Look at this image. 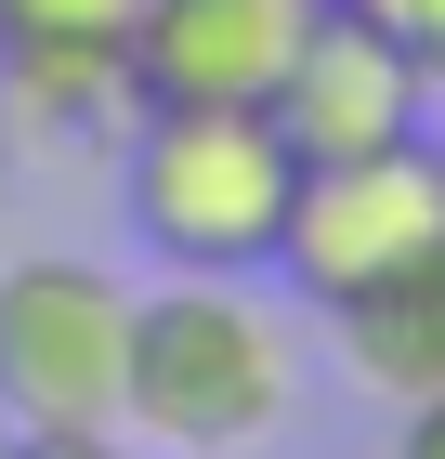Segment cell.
<instances>
[{
    "label": "cell",
    "mask_w": 445,
    "mask_h": 459,
    "mask_svg": "<svg viewBox=\"0 0 445 459\" xmlns=\"http://www.w3.org/2000/svg\"><path fill=\"white\" fill-rule=\"evenodd\" d=\"M354 27H380L393 53H419V79L445 92V0H341Z\"/></svg>",
    "instance_id": "cell-10"
},
{
    "label": "cell",
    "mask_w": 445,
    "mask_h": 459,
    "mask_svg": "<svg viewBox=\"0 0 445 459\" xmlns=\"http://www.w3.org/2000/svg\"><path fill=\"white\" fill-rule=\"evenodd\" d=\"M328 328H341V368H354L367 407H419V394H445V249L406 263V276H380V289H354Z\"/></svg>",
    "instance_id": "cell-7"
},
{
    "label": "cell",
    "mask_w": 445,
    "mask_h": 459,
    "mask_svg": "<svg viewBox=\"0 0 445 459\" xmlns=\"http://www.w3.org/2000/svg\"><path fill=\"white\" fill-rule=\"evenodd\" d=\"M328 0H144L132 13V106H262Z\"/></svg>",
    "instance_id": "cell-6"
},
{
    "label": "cell",
    "mask_w": 445,
    "mask_h": 459,
    "mask_svg": "<svg viewBox=\"0 0 445 459\" xmlns=\"http://www.w3.org/2000/svg\"><path fill=\"white\" fill-rule=\"evenodd\" d=\"M302 158L275 144L262 106H132L118 118V211L184 276H249L275 263Z\"/></svg>",
    "instance_id": "cell-2"
},
{
    "label": "cell",
    "mask_w": 445,
    "mask_h": 459,
    "mask_svg": "<svg viewBox=\"0 0 445 459\" xmlns=\"http://www.w3.org/2000/svg\"><path fill=\"white\" fill-rule=\"evenodd\" d=\"M0 106H13V132H118V118H132V53L0 39Z\"/></svg>",
    "instance_id": "cell-8"
},
{
    "label": "cell",
    "mask_w": 445,
    "mask_h": 459,
    "mask_svg": "<svg viewBox=\"0 0 445 459\" xmlns=\"http://www.w3.org/2000/svg\"><path fill=\"white\" fill-rule=\"evenodd\" d=\"M144 0H0V39H92V53H132Z\"/></svg>",
    "instance_id": "cell-9"
},
{
    "label": "cell",
    "mask_w": 445,
    "mask_h": 459,
    "mask_svg": "<svg viewBox=\"0 0 445 459\" xmlns=\"http://www.w3.org/2000/svg\"><path fill=\"white\" fill-rule=\"evenodd\" d=\"M132 381V289L105 263L39 249L0 276V420L13 433H118Z\"/></svg>",
    "instance_id": "cell-4"
},
{
    "label": "cell",
    "mask_w": 445,
    "mask_h": 459,
    "mask_svg": "<svg viewBox=\"0 0 445 459\" xmlns=\"http://www.w3.org/2000/svg\"><path fill=\"white\" fill-rule=\"evenodd\" d=\"M13 459H132V433H13Z\"/></svg>",
    "instance_id": "cell-11"
},
{
    "label": "cell",
    "mask_w": 445,
    "mask_h": 459,
    "mask_svg": "<svg viewBox=\"0 0 445 459\" xmlns=\"http://www.w3.org/2000/svg\"><path fill=\"white\" fill-rule=\"evenodd\" d=\"M288 420V328L275 302H249L236 276H184L132 289V381H118V433L171 459H236Z\"/></svg>",
    "instance_id": "cell-1"
},
{
    "label": "cell",
    "mask_w": 445,
    "mask_h": 459,
    "mask_svg": "<svg viewBox=\"0 0 445 459\" xmlns=\"http://www.w3.org/2000/svg\"><path fill=\"white\" fill-rule=\"evenodd\" d=\"M393 459H445V394H419L406 433H393Z\"/></svg>",
    "instance_id": "cell-12"
},
{
    "label": "cell",
    "mask_w": 445,
    "mask_h": 459,
    "mask_svg": "<svg viewBox=\"0 0 445 459\" xmlns=\"http://www.w3.org/2000/svg\"><path fill=\"white\" fill-rule=\"evenodd\" d=\"M0 459H13V420H0Z\"/></svg>",
    "instance_id": "cell-13"
},
{
    "label": "cell",
    "mask_w": 445,
    "mask_h": 459,
    "mask_svg": "<svg viewBox=\"0 0 445 459\" xmlns=\"http://www.w3.org/2000/svg\"><path fill=\"white\" fill-rule=\"evenodd\" d=\"M432 249H445V144L406 132V144H367V158H302L288 223H275V276L314 316H341L354 289L406 276Z\"/></svg>",
    "instance_id": "cell-3"
},
{
    "label": "cell",
    "mask_w": 445,
    "mask_h": 459,
    "mask_svg": "<svg viewBox=\"0 0 445 459\" xmlns=\"http://www.w3.org/2000/svg\"><path fill=\"white\" fill-rule=\"evenodd\" d=\"M262 118H275L288 158H367V144H406L432 118V79H419V53H393L380 27H354L341 0H328L314 39L288 53V79L262 92Z\"/></svg>",
    "instance_id": "cell-5"
}]
</instances>
